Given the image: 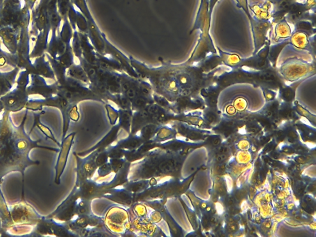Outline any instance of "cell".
<instances>
[{"mask_svg":"<svg viewBox=\"0 0 316 237\" xmlns=\"http://www.w3.org/2000/svg\"><path fill=\"white\" fill-rule=\"evenodd\" d=\"M278 73L286 82L294 83L315 73V65L298 57L289 58L283 62Z\"/></svg>","mask_w":316,"mask_h":237,"instance_id":"cell-4","label":"cell"},{"mask_svg":"<svg viewBox=\"0 0 316 237\" xmlns=\"http://www.w3.org/2000/svg\"><path fill=\"white\" fill-rule=\"evenodd\" d=\"M153 99L154 103L157 104L158 105L161 106V108L165 109L169 111H173V104L163 96L161 95L157 94H153Z\"/></svg>","mask_w":316,"mask_h":237,"instance_id":"cell-30","label":"cell"},{"mask_svg":"<svg viewBox=\"0 0 316 237\" xmlns=\"http://www.w3.org/2000/svg\"><path fill=\"white\" fill-rule=\"evenodd\" d=\"M310 36V35L306 32L294 31L289 39V44L296 50H310L311 47Z\"/></svg>","mask_w":316,"mask_h":237,"instance_id":"cell-14","label":"cell"},{"mask_svg":"<svg viewBox=\"0 0 316 237\" xmlns=\"http://www.w3.org/2000/svg\"><path fill=\"white\" fill-rule=\"evenodd\" d=\"M177 134L178 132L173 126H169L167 124L163 125L160 127L153 140L157 143H164L176 138Z\"/></svg>","mask_w":316,"mask_h":237,"instance_id":"cell-18","label":"cell"},{"mask_svg":"<svg viewBox=\"0 0 316 237\" xmlns=\"http://www.w3.org/2000/svg\"><path fill=\"white\" fill-rule=\"evenodd\" d=\"M147 208L148 206L143 202L137 201L127 208L129 213L137 217L147 218L149 217Z\"/></svg>","mask_w":316,"mask_h":237,"instance_id":"cell-23","label":"cell"},{"mask_svg":"<svg viewBox=\"0 0 316 237\" xmlns=\"http://www.w3.org/2000/svg\"><path fill=\"white\" fill-rule=\"evenodd\" d=\"M149 123H152V116L146 109L134 111L132 115L131 134H138L141 128Z\"/></svg>","mask_w":316,"mask_h":237,"instance_id":"cell-16","label":"cell"},{"mask_svg":"<svg viewBox=\"0 0 316 237\" xmlns=\"http://www.w3.org/2000/svg\"><path fill=\"white\" fill-rule=\"evenodd\" d=\"M306 79H301L296 82H294L295 85L287 86V87L282 88L280 90L281 98L287 102L292 101L294 99L295 95V90L298 86L303 82Z\"/></svg>","mask_w":316,"mask_h":237,"instance_id":"cell-25","label":"cell"},{"mask_svg":"<svg viewBox=\"0 0 316 237\" xmlns=\"http://www.w3.org/2000/svg\"><path fill=\"white\" fill-rule=\"evenodd\" d=\"M219 0H209V13L210 15L212 16V13L214 8L216 6V3H217Z\"/></svg>","mask_w":316,"mask_h":237,"instance_id":"cell-47","label":"cell"},{"mask_svg":"<svg viewBox=\"0 0 316 237\" xmlns=\"http://www.w3.org/2000/svg\"><path fill=\"white\" fill-rule=\"evenodd\" d=\"M129 215L132 228L136 232L138 237H160L166 236L161 227L158 224L153 223L150 219L149 217L138 218L131 215L130 213Z\"/></svg>","mask_w":316,"mask_h":237,"instance_id":"cell-8","label":"cell"},{"mask_svg":"<svg viewBox=\"0 0 316 237\" xmlns=\"http://www.w3.org/2000/svg\"><path fill=\"white\" fill-rule=\"evenodd\" d=\"M122 187L134 195L139 194L150 187V179L128 180Z\"/></svg>","mask_w":316,"mask_h":237,"instance_id":"cell-19","label":"cell"},{"mask_svg":"<svg viewBox=\"0 0 316 237\" xmlns=\"http://www.w3.org/2000/svg\"><path fill=\"white\" fill-rule=\"evenodd\" d=\"M118 125H120V129L124 130L125 132L129 135L131 132V125L132 115L133 111L132 110H123V109H118Z\"/></svg>","mask_w":316,"mask_h":237,"instance_id":"cell-20","label":"cell"},{"mask_svg":"<svg viewBox=\"0 0 316 237\" xmlns=\"http://www.w3.org/2000/svg\"><path fill=\"white\" fill-rule=\"evenodd\" d=\"M219 52L220 57H221L220 59H222V62H224L225 64L231 67L240 66L242 59H241V58L238 55L222 52L220 50Z\"/></svg>","mask_w":316,"mask_h":237,"instance_id":"cell-27","label":"cell"},{"mask_svg":"<svg viewBox=\"0 0 316 237\" xmlns=\"http://www.w3.org/2000/svg\"><path fill=\"white\" fill-rule=\"evenodd\" d=\"M186 153L156 148L140 161L131 164L129 178L131 180L180 178Z\"/></svg>","mask_w":316,"mask_h":237,"instance_id":"cell-1","label":"cell"},{"mask_svg":"<svg viewBox=\"0 0 316 237\" xmlns=\"http://www.w3.org/2000/svg\"><path fill=\"white\" fill-rule=\"evenodd\" d=\"M36 125H37V126L39 128V129L43 132L46 138L50 139V140L54 141V142L57 144L59 147L61 146V143H60L59 141L57 140V139L55 138L54 134H53V132L51 131L50 128L46 127L45 125L41 124L39 120H37V121H36Z\"/></svg>","mask_w":316,"mask_h":237,"instance_id":"cell-34","label":"cell"},{"mask_svg":"<svg viewBox=\"0 0 316 237\" xmlns=\"http://www.w3.org/2000/svg\"><path fill=\"white\" fill-rule=\"evenodd\" d=\"M289 44V40L287 41H283L277 45H274L269 49V52L268 57L269 61H271L274 67L276 66L277 58L279 55L281 51L284 48V46Z\"/></svg>","mask_w":316,"mask_h":237,"instance_id":"cell-26","label":"cell"},{"mask_svg":"<svg viewBox=\"0 0 316 237\" xmlns=\"http://www.w3.org/2000/svg\"><path fill=\"white\" fill-rule=\"evenodd\" d=\"M292 32L290 23L288 22L285 17L283 18L280 21L276 23L273 40L274 42L278 43L289 40Z\"/></svg>","mask_w":316,"mask_h":237,"instance_id":"cell-15","label":"cell"},{"mask_svg":"<svg viewBox=\"0 0 316 237\" xmlns=\"http://www.w3.org/2000/svg\"><path fill=\"white\" fill-rule=\"evenodd\" d=\"M228 156L227 154H225V153H220L216 157V161L217 162H224L227 159Z\"/></svg>","mask_w":316,"mask_h":237,"instance_id":"cell-49","label":"cell"},{"mask_svg":"<svg viewBox=\"0 0 316 237\" xmlns=\"http://www.w3.org/2000/svg\"><path fill=\"white\" fill-rule=\"evenodd\" d=\"M76 136V132H73L62 139V142L59 151V156L55 166V182L57 185L61 183V178L66 169L69 153L74 145V138Z\"/></svg>","mask_w":316,"mask_h":237,"instance_id":"cell-9","label":"cell"},{"mask_svg":"<svg viewBox=\"0 0 316 237\" xmlns=\"http://www.w3.org/2000/svg\"><path fill=\"white\" fill-rule=\"evenodd\" d=\"M69 117L70 120L74 122H78L80 118V113L79 112L78 104H74L71 106L69 112Z\"/></svg>","mask_w":316,"mask_h":237,"instance_id":"cell-42","label":"cell"},{"mask_svg":"<svg viewBox=\"0 0 316 237\" xmlns=\"http://www.w3.org/2000/svg\"><path fill=\"white\" fill-rule=\"evenodd\" d=\"M137 85H138V83L136 85L130 88L129 89H128L126 92L123 94L131 101L139 95L138 89H137Z\"/></svg>","mask_w":316,"mask_h":237,"instance_id":"cell-43","label":"cell"},{"mask_svg":"<svg viewBox=\"0 0 316 237\" xmlns=\"http://www.w3.org/2000/svg\"><path fill=\"white\" fill-rule=\"evenodd\" d=\"M98 150H99V152L95 158V162H96L98 167H99L108 162L110 158H109L108 151L106 149Z\"/></svg>","mask_w":316,"mask_h":237,"instance_id":"cell-39","label":"cell"},{"mask_svg":"<svg viewBox=\"0 0 316 237\" xmlns=\"http://www.w3.org/2000/svg\"><path fill=\"white\" fill-rule=\"evenodd\" d=\"M154 103L152 99H146V98L138 95L136 99L131 101L132 110L138 111L145 110L148 104Z\"/></svg>","mask_w":316,"mask_h":237,"instance_id":"cell-28","label":"cell"},{"mask_svg":"<svg viewBox=\"0 0 316 237\" xmlns=\"http://www.w3.org/2000/svg\"><path fill=\"white\" fill-rule=\"evenodd\" d=\"M183 194L182 182L179 178H170L164 182H159L157 185L151 186L145 191L134 195V202L157 199H168L180 197Z\"/></svg>","mask_w":316,"mask_h":237,"instance_id":"cell-2","label":"cell"},{"mask_svg":"<svg viewBox=\"0 0 316 237\" xmlns=\"http://www.w3.org/2000/svg\"><path fill=\"white\" fill-rule=\"evenodd\" d=\"M159 143L156 142V141L152 139V140L144 141L142 145L137 149L139 152L142 153L143 155H147L151 151L158 148Z\"/></svg>","mask_w":316,"mask_h":237,"instance_id":"cell-33","label":"cell"},{"mask_svg":"<svg viewBox=\"0 0 316 237\" xmlns=\"http://www.w3.org/2000/svg\"><path fill=\"white\" fill-rule=\"evenodd\" d=\"M143 142L144 141L138 134H130L126 138L118 141L116 145L123 150H132L138 149Z\"/></svg>","mask_w":316,"mask_h":237,"instance_id":"cell-17","label":"cell"},{"mask_svg":"<svg viewBox=\"0 0 316 237\" xmlns=\"http://www.w3.org/2000/svg\"><path fill=\"white\" fill-rule=\"evenodd\" d=\"M138 94L146 98V99H153V88L152 86L149 83L145 82V81L140 80L138 82L137 85Z\"/></svg>","mask_w":316,"mask_h":237,"instance_id":"cell-29","label":"cell"},{"mask_svg":"<svg viewBox=\"0 0 316 237\" xmlns=\"http://www.w3.org/2000/svg\"><path fill=\"white\" fill-rule=\"evenodd\" d=\"M110 158H124L125 150L122 149L117 145H111L106 148Z\"/></svg>","mask_w":316,"mask_h":237,"instance_id":"cell-36","label":"cell"},{"mask_svg":"<svg viewBox=\"0 0 316 237\" xmlns=\"http://www.w3.org/2000/svg\"><path fill=\"white\" fill-rule=\"evenodd\" d=\"M80 198L78 188L74 186L69 196L62 202L54 212L48 216V218L66 222L73 220L76 217V207L77 202Z\"/></svg>","mask_w":316,"mask_h":237,"instance_id":"cell-6","label":"cell"},{"mask_svg":"<svg viewBox=\"0 0 316 237\" xmlns=\"http://www.w3.org/2000/svg\"><path fill=\"white\" fill-rule=\"evenodd\" d=\"M78 190L80 199L92 201L95 199L101 198L104 194L101 183H98L96 180L93 179L84 181L79 186Z\"/></svg>","mask_w":316,"mask_h":237,"instance_id":"cell-11","label":"cell"},{"mask_svg":"<svg viewBox=\"0 0 316 237\" xmlns=\"http://www.w3.org/2000/svg\"><path fill=\"white\" fill-rule=\"evenodd\" d=\"M161 126V125L155 124V123H149L141 128L138 134L144 141L152 140L154 138Z\"/></svg>","mask_w":316,"mask_h":237,"instance_id":"cell-22","label":"cell"},{"mask_svg":"<svg viewBox=\"0 0 316 237\" xmlns=\"http://www.w3.org/2000/svg\"><path fill=\"white\" fill-rule=\"evenodd\" d=\"M6 62V58L3 57V56H1V57H0V66H4V65L5 64Z\"/></svg>","mask_w":316,"mask_h":237,"instance_id":"cell-51","label":"cell"},{"mask_svg":"<svg viewBox=\"0 0 316 237\" xmlns=\"http://www.w3.org/2000/svg\"><path fill=\"white\" fill-rule=\"evenodd\" d=\"M220 153H225V154H227V153L229 152V148L225 147V146H222L220 147L219 150Z\"/></svg>","mask_w":316,"mask_h":237,"instance_id":"cell-50","label":"cell"},{"mask_svg":"<svg viewBox=\"0 0 316 237\" xmlns=\"http://www.w3.org/2000/svg\"><path fill=\"white\" fill-rule=\"evenodd\" d=\"M92 202L87 199L79 198L76 204V216L93 215L94 213L92 208Z\"/></svg>","mask_w":316,"mask_h":237,"instance_id":"cell-24","label":"cell"},{"mask_svg":"<svg viewBox=\"0 0 316 237\" xmlns=\"http://www.w3.org/2000/svg\"><path fill=\"white\" fill-rule=\"evenodd\" d=\"M263 92L267 101L273 100L276 97V93L274 92L273 90L269 89V88H264Z\"/></svg>","mask_w":316,"mask_h":237,"instance_id":"cell-46","label":"cell"},{"mask_svg":"<svg viewBox=\"0 0 316 237\" xmlns=\"http://www.w3.org/2000/svg\"><path fill=\"white\" fill-rule=\"evenodd\" d=\"M69 75L72 79H75L79 82H83L85 84L90 85V80L84 69L81 66V64H73L69 68L68 72Z\"/></svg>","mask_w":316,"mask_h":237,"instance_id":"cell-21","label":"cell"},{"mask_svg":"<svg viewBox=\"0 0 316 237\" xmlns=\"http://www.w3.org/2000/svg\"><path fill=\"white\" fill-rule=\"evenodd\" d=\"M216 116L215 113L212 112H208L206 114V118L209 122L213 123L216 119Z\"/></svg>","mask_w":316,"mask_h":237,"instance_id":"cell-48","label":"cell"},{"mask_svg":"<svg viewBox=\"0 0 316 237\" xmlns=\"http://www.w3.org/2000/svg\"><path fill=\"white\" fill-rule=\"evenodd\" d=\"M145 157V155H143L142 153L139 152L137 149L125 150L124 158L125 159V161L132 164L134 163V162L140 161L141 159H143Z\"/></svg>","mask_w":316,"mask_h":237,"instance_id":"cell-31","label":"cell"},{"mask_svg":"<svg viewBox=\"0 0 316 237\" xmlns=\"http://www.w3.org/2000/svg\"><path fill=\"white\" fill-rule=\"evenodd\" d=\"M0 87H1V85H0Z\"/></svg>","mask_w":316,"mask_h":237,"instance_id":"cell-52","label":"cell"},{"mask_svg":"<svg viewBox=\"0 0 316 237\" xmlns=\"http://www.w3.org/2000/svg\"><path fill=\"white\" fill-rule=\"evenodd\" d=\"M99 150H95L84 157H79L77 155L76 152H74L77 163L75 184L77 188L86 180L92 179L95 173H97L99 167L95 162V158Z\"/></svg>","mask_w":316,"mask_h":237,"instance_id":"cell-5","label":"cell"},{"mask_svg":"<svg viewBox=\"0 0 316 237\" xmlns=\"http://www.w3.org/2000/svg\"><path fill=\"white\" fill-rule=\"evenodd\" d=\"M295 31H299L306 32L309 35L313 33V25L312 22L310 20H299L295 24Z\"/></svg>","mask_w":316,"mask_h":237,"instance_id":"cell-32","label":"cell"},{"mask_svg":"<svg viewBox=\"0 0 316 237\" xmlns=\"http://www.w3.org/2000/svg\"><path fill=\"white\" fill-rule=\"evenodd\" d=\"M102 198L125 208H129L134 203V195L122 187L106 190Z\"/></svg>","mask_w":316,"mask_h":237,"instance_id":"cell-10","label":"cell"},{"mask_svg":"<svg viewBox=\"0 0 316 237\" xmlns=\"http://www.w3.org/2000/svg\"><path fill=\"white\" fill-rule=\"evenodd\" d=\"M97 173L98 178H105L110 175L111 174H112L113 170L110 162H107V163L98 167Z\"/></svg>","mask_w":316,"mask_h":237,"instance_id":"cell-38","label":"cell"},{"mask_svg":"<svg viewBox=\"0 0 316 237\" xmlns=\"http://www.w3.org/2000/svg\"><path fill=\"white\" fill-rule=\"evenodd\" d=\"M167 199H157L147 200L143 203L152 210L159 211L162 216V219L166 223L171 237H180L183 236V231L179 225L172 217L166 206Z\"/></svg>","mask_w":316,"mask_h":237,"instance_id":"cell-7","label":"cell"},{"mask_svg":"<svg viewBox=\"0 0 316 237\" xmlns=\"http://www.w3.org/2000/svg\"><path fill=\"white\" fill-rule=\"evenodd\" d=\"M131 165V163L126 161L121 170L115 174V176L112 180L110 182L101 183V189L103 190L104 194L106 190L113 189V188L122 187L125 183H126L129 180Z\"/></svg>","mask_w":316,"mask_h":237,"instance_id":"cell-13","label":"cell"},{"mask_svg":"<svg viewBox=\"0 0 316 237\" xmlns=\"http://www.w3.org/2000/svg\"><path fill=\"white\" fill-rule=\"evenodd\" d=\"M150 219L156 224H159L163 219H162L161 213L159 211L153 210L152 213L148 215Z\"/></svg>","mask_w":316,"mask_h":237,"instance_id":"cell-44","label":"cell"},{"mask_svg":"<svg viewBox=\"0 0 316 237\" xmlns=\"http://www.w3.org/2000/svg\"><path fill=\"white\" fill-rule=\"evenodd\" d=\"M61 37L62 40L66 44L69 43L72 37H73V32H72L70 25L67 22L64 25L63 29L62 31Z\"/></svg>","mask_w":316,"mask_h":237,"instance_id":"cell-41","label":"cell"},{"mask_svg":"<svg viewBox=\"0 0 316 237\" xmlns=\"http://www.w3.org/2000/svg\"><path fill=\"white\" fill-rule=\"evenodd\" d=\"M235 110L238 111H244L247 108V102L242 98H238L235 101Z\"/></svg>","mask_w":316,"mask_h":237,"instance_id":"cell-45","label":"cell"},{"mask_svg":"<svg viewBox=\"0 0 316 237\" xmlns=\"http://www.w3.org/2000/svg\"><path fill=\"white\" fill-rule=\"evenodd\" d=\"M106 110L107 111V115H108L109 120H110V124L113 126L116 124L118 118V111L116 110L114 107L110 104H106Z\"/></svg>","mask_w":316,"mask_h":237,"instance_id":"cell-35","label":"cell"},{"mask_svg":"<svg viewBox=\"0 0 316 237\" xmlns=\"http://www.w3.org/2000/svg\"><path fill=\"white\" fill-rule=\"evenodd\" d=\"M103 218L106 228L116 236H122L127 231L136 232L132 227L129 210L124 206L113 204L108 207Z\"/></svg>","mask_w":316,"mask_h":237,"instance_id":"cell-3","label":"cell"},{"mask_svg":"<svg viewBox=\"0 0 316 237\" xmlns=\"http://www.w3.org/2000/svg\"><path fill=\"white\" fill-rule=\"evenodd\" d=\"M120 130L121 129H120V125L118 124L113 125L110 131L108 132V133L106 136H104L101 140H99V142L95 144L92 147L88 148L87 150L82 151V152H76L77 155L80 157H84L89 155L90 153L94 152L95 150L106 149L108 146L113 145L115 141L118 140V133H119Z\"/></svg>","mask_w":316,"mask_h":237,"instance_id":"cell-12","label":"cell"},{"mask_svg":"<svg viewBox=\"0 0 316 237\" xmlns=\"http://www.w3.org/2000/svg\"><path fill=\"white\" fill-rule=\"evenodd\" d=\"M73 50L76 57L79 58L82 57V48H81L80 37L79 33L75 31L74 34V40L73 43Z\"/></svg>","mask_w":316,"mask_h":237,"instance_id":"cell-40","label":"cell"},{"mask_svg":"<svg viewBox=\"0 0 316 237\" xmlns=\"http://www.w3.org/2000/svg\"><path fill=\"white\" fill-rule=\"evenodd\" d=\"M109 162H110L111 168H112L113 173L115 174L121 170L122 167L124 166L126 161H125L124 158H110Z\"/></svg>","mask_w":316,"mask_h":237,"instance_id":"cell-37","label":"cell"}]
</instances>
